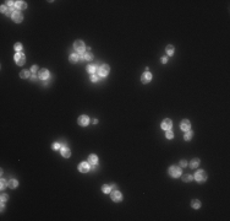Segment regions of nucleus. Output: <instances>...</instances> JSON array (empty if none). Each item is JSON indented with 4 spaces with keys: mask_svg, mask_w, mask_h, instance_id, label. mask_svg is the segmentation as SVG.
<instances>
[{
    "mask_svg": "<svg viewBox=\"0 0 230 221\" xmlns=\"http://www.w3.org/2000/svg\"><path fill=\"white\" fill-rule=\"evenodd\" d=\"M82 57H83V59H84L86 62H88V60H92V59H93V54L91 53V52H86V53H83Z\"/></svg>",
    "mask_w": 230,
    "mask_h": 221,
    "instance_id": "obj_20",
    "label": "nucleus"
},
{
    "mask_svg": "<svg viewBox=\"0 0 230 221\" xmlns=\"http://www.w3.org/2000/svg\"><path fill=\"white\" fill-rule=\"evenodd\" d=\"M151 80H152V74L151 73H145L142 75V77H141V81L143 84H148Z\"/></svg>",
    "mask_w": 230,
    "mask_h": 221,
    "instance_id": "obj_14",
    "label": "nucleus"
},
{
    "mask_svg": "<svg viewBox=\"0 0 230 221\" xmlns=\"http://www.w3.org/2000/svg\"><path fill=\"white\" fill-rule=\"evenodd\" d=\"M78 170H80V172H82V173H86V172H88L91 168H89V163L88 162H81L80 165H78Z\"/></svg>",
    "mask_w": 230,
    "mask_h": 221,
    "instance_id": "obj_10",
    "label": "nucleus"
},
{
    "mask_svg": "<svg viewBox=\"0 0 230 221\" xmlns=\"http://www.w3.org/2000/svg\"><path fill=\"white\" fill-rule=\"evenodd\" d=\"M166 62H168V59H166V58H162V63H163V64H165Z\"/></svg>",
    "mask_w": 230,
    "mask_h": 221,
    "instance_id": "obj_37",
    "label": "nucleus"
},
{
    "mask_svg": "<svg viewBox=\"0 0 230 221\" xmlns=\"http://www.w3.org/2000/svg\"><path fill=\"white\" fill-rule=\"evenodd\" d=\"M38 76H39V79H42V80H47V79L49 77V71H48L47 69H40V70L38 71Z\"/></svg>",
    "mask_w": 230,
    "mask_h": 221,
    "instance_id": "obj_11",
    "label": "nucleus"
},
{
    "mask_svg": "<svg viewBox=\"0 0 230 221\" xmlns=\"http://www.w3.org/2000/svg\"><path fill=\"white\" fill-rule=\"evenodd\" d=\"M180 128H181V130H184V131H187V130H190V128H191V124H190V122L187 119H184L180 123Z\"/></svg>",
    "mask_w": 230,
    "mask_h": 221,
    "instance_id": "obj_12",
    "label": "nucleus"
},
{
    "mask_svg": "<svg viewBox=\"0 0 230 221\" xmlns=\"http://www.w3.org/2000/svg\"><path fill=\"white\" fill-rule=\"evenodd\" d=\"M191 138H192V131H189V130H187V131L185 133L184 139H185V140H190Z\"/></svg>",
    "mask_w": 230,
    "mask_h": 221,
    "instance_id": "obj_27",
    "label": "nucleus"
},
{
    "mask_svg": "<svg viewBox=\"0 0 230 221\" xmlns=\"http://www.w3.org/2000/svg\"><path fill=\"white\" fill-rule=\"evenodd\" d=\"M165 136H166V139H173L174 138V134H173V131H171V130H166Z\"/></svg>",
    "mask_w": 230,
    "mask_h": 221,
    "instance_id": "obj_28",
    "label": "nucleus"
},
{
    "mask_svg": "<svg viewBox=\"0 0 230 221\" xmlns=\"http://www.w3.org/2000/svg\"><path fill=\"white\" fill-rule=\"evenodd\" d=\"M37 71H38V66H37V65H33V66L31 68V73H32V74H36Z\"/></svg>",
    "mask_w": 230,
    "mask_h": 221,
    "instance_id": "obj_33",
    "label": "nucleus"
},
{
    "mask_svg": "<svg viewBox=\"0 0 230 221\" xmlns=\"http://www.w3.org/2000/svg\"><path fill=\"white\" fill-rule=\"evenodd\" d=\"M74 48H75V50L77 53H80V54L84 53V43H83L82 41H80V39H77L74 43Z\"/></svg>",
    "mask_w": 230,
    "mask_h": 221,
    "instance_id": "obj_3",
    "label": "nucleus"
},
{
    "mask_svg": "<svg viewBox=\"0 0 230 221\" xmlns=\"http://www.w3.org/2000/svg\"><path fill=\"white\" fill-rule=\"evenodd\" d=\"M8 185H9L11 189H14V188H16V187L19 185V182H17L16 179H10L9 182H8Z\"/></svg>",
    "mask_w": 230,
    "mask_h": 221,
    "instance_id": "obj_18",
    "label": "nucleus"
},
{
    "mask_svg": "<svg viewBox=\"0 0 230 221\" xmlns=\"http://www.w3.org/2000/svg\"><path fill=\"white\" fill-rule=\"evenodd\" d=\"M198 165H200V160L198 158H193V160H191V162H190V166L192 168H196Z\"/></svg>",
    "mask_w": 230,
    "mask_h": 221,
    "instance_id": "obj_23",
    "label": "nucleus"
},
{
    "mask_svg": "<svg viewBox=\"0 0 230 221\" xmlns=\"http://www.w3.org/2000/svg\"><path fill=\"white\" fill-rule=\"evenodd\" d=\"M29 75H31V71H28V70H22V71L20 73V77H21V79H28Z\"/></svg>",
    "mask_w": 230,
    "mask_h": 221,
    "instance_id": "obj_21",
    "label": "nucleus"
},
{
    "mask_svg": "<svg viewBox=\"0 0 230 221\" xmlns=\"http://www.w3.org/2000/svg\"><path fill=\"white\" fill-rule=\"evenodd\" d=\"M169 175L171 176V177H179V176L181 175V170H180V167H177V166H171L170 168H169Z\"/></svg>",
    "mask_w": 230,
    "mask_h": 221,
    "instance_id": "obj_5",
    "label": "nucleus"
},
{
    "mask_svg": "<svg viewBox=\"0 0 230 221\" xmlns=\"http://www.w3.org/2000/svg\"><path fill=\"white\" fill-rule=\"evenodd\" d=\"M191 206H192L193 209H200L201 208V202L197 200V199H193L192 202H191Z\"/></svg>",
    "mask_w": 230,
    "mask_h": 221,
    "instance_id": "obj_19",
    "label": "nucleus"
},
{
    "mask_svg": "<svg viewBox=\"0 0 230 221\" xmlns=\"http://www.w3.org/2000/svg\"><path fill=\"white\" fill-rule=\"evenodd\" d=\"M77 123H78L80 125H82V127H86V125H88V123H89V118H88L87 116H80L78 119H77Z\"/></svg>",
    "mask_w": 230,
    "mask_h": 221,
    "instance_id": "obj_7",
    "label": "nucleus"
},
{
    "mask_svg": "<svg viewBox=\"0 0 230 221\" xmlns=\"http://www.w3.org/2000/svg\"><path fill=\"white\" fill-rule=\"evenodd\" d=\"M110 190H111V188H110V185H108V184H104L102 187V192L103 193H110Z\"/></svg>",
    "mask_w": 230,
    "mask_h": 221,
    "instance_id": "obj_25",
    "label": "nucleus"
},
{
    "mask_svg": "<svg viewBox=\"0 0 230 221\" xmlns=\"http://www.w3.org/2000/svg\"><path fill=\"white\" fill-rule=\"evenodd\" d=\"M186 165H187V162H186L185 160H181V161H180V166H181V167H185Z\"/></svg>",
    "mask_w": 230,
    "mask_h": 221,
    "instance_id": "obj_36",
    "label": "nucleus"
},
{
    "mask_svg": "<svg viewBox=\"0 0 230 221\" xmlns=\"http://www.w3.org/2000/svg\"><path fill=\"white\" fill-rule=\"evenodd\" d=\"M182 179H184V182H191V181L193 179V177L191 175H184Z\"/></svg>",
    "mask_w": 230,
    "mask_h": 221,
    "instance_id": "obj_26",
    "label": "nucleus"
},
{
    "mask_svg": "<svg viewBox=\"0 0 230 221\" xmlns=\"http://www.w3.org/2000/svg\"><path fill=\"white\" fill-rule=\"evenodd\" d=\"M69 60L71 62V63H77L78 62V55L76 54V53H74V54H70V57H69Z\"/></svg>",
    "mask_w": 230,
    "mask_h": 221,
    "instance_id": "obj_22",
    "label": "nucleus"
},
{
    "mask_svg": "<svg viewBox=\"0 0 230 221\" xmlns=\"http://www.w3.org/2000/svg\"><path fill=\"white\" fill-rule=\"evenodd\" d=\"M110 71V66L108 64H103L99 66V69H98V74H99V76H103V77H105L108 74Z\"/></svg>",
    "mask_w": 230,
    "mask_h": 221,
    "instance_id": "obj_2",
    "label": "nucleus"
},
{
    "mask_svg": "<svg viewBox=\"0 0 230 221\" xmlns=\"http://www.w3.org/2000/svg\"><path fill=\"white\" fill-rule=\"evenodd\" d=\"M52 147H53V150H59V149H60V144H58V143H54Z\"/></svg>",
    "mask_w": 230,
    "mask_h": 221,
    "instance_id": "obj_35",
    "label": "nucleus"
},
{
    "mask_svg": "<svg viewBox=\"0 0 230 221\" xmlns=\"http://www.w3.org/2000/svg\"><path fill=\"white\" fill-rule=\"evenodd\" d=\"M173 127V122L170 119H164L162 122V129L163 130H170Z\"/></svg>",
    "mask_w": 230,
    "mask_h": 221,
    "instance_id": "obj_9",
    "label": "nucleus"
},
{
    "mask_svg": "<svg viewBox=\"0 0 230 221\" xmlns=\"http://www.w3.org/2000/svg\"><path fill=\"white\" fill-rule=\"evenodd\" d=\"M12 20L15 21V22H17V23H20V22H22V20H23V16H22V14L21 12H19L17 10L16 11H14V14H12Z\"/></svg>",
    "mask_w": 230,
    "mask_h": 221,
    "instance_id": "obj_8",
    "label": "nucleus"
},
{
    "mask_svg": "<svg viewBox=\"0 0 230 221\" xmlns=\"http://www.w3.org/2000/svg\"><path fill=\"white\" fill-rule=\"evenodd\" d=\"M16 9L19 10H23L27 8V4L25 3V1H22V0H19V1H15V5H14Z\"/></svg>",
    "mask_w": 230,
    "mask_h": 221,
    "instance_id": "obj_13",
    "label": "nucleus"
},
{
    "mask_svg": "<svg viewBox=\"0 0 230 221\" xmlns=\"http://www.w3.org/2000/svg\"><path fill=\"white\" fill-rule=\"evenodd\" d=\"M165 50H166V53H168V55H173L174 54V47L173 46H170V44H169V46H166V48H165Z\"/></svg>",
    "mask_w": 230,
    "mask_h": 221,
    "instance_id": "obj_24",
    "label": "nucleus"
},
{
    "mask_svg": "<svg viewBox=\"0 0 230 221\" xmlns=\"http://www.w3.org/2000/svg\"><path fill=\"white\" fill-rule=\"evenodd\" d=\"M97 162H98V157L97 155H89L88 156V163H91V165H97Z\"/></svg>",
    "mask_w": 230,
    "mask_h": 221,
    "instance_id": "obj_16",
    "label": "nucleus"
},
{
    "mask_svg": "<svg viewBox=\"0 0 230 221\" xmlns=\"http://www.w3.org/2000/svg\"><path fill=\"white\" fill-rule=\"evenodd\" d=\"M195 179H196L197 182H200V183L206 182V179H207V173H206L203 170H198V171L195 173Z\"/></svg>",
    "mask_w": 230,
    "mask_h": 221,
    "instance_id": "obj_1",
    "label": "nucleus"
},
{
    "mask_svg": "<svg viewBox=\"0 0 230 221\" xmlns=\"http://www.w3.org/2000/svg\"><path fill=\"white\" fill-rule=\"evenodd\" d=\"M15 49H16V52L19 53L20 50L22 49V44H21V43H16V44H15Z\"/></svg>",
    "mask_w": 230,
    "mask_h": 221,
    "instance_id": "obj_30",
    "label": "nucleus"
},
{
    "mask_svg": "<svg viewBox=\"0 0 230 221\" xmlns=\"http://www.w3.org/2000/svg\"><path fill=\"white\" fill-rule=\"evenodd\" d=\"M98 70V68H97V64H89L88 66H87V71L91 74V75H93V74L96 73Z\"/></svg>",
    "mask_w": 230,
    "mask_h": 221,
    "instance_id": "obj_15",
    "label": "nucleus"
},
{
    "mask_svg": "<svg viewBox=\"0 0 230 221\" xmlns=\"http://www.w3.org/2000/svg\"><path fill=\"white\" fill-rule=\"evenodd\" d=\"M8 10H9V8H6V5H1V12L6 14V12H8Z\"/></svg>",
    "mask_w": 230,
    "mask_h": 221,
    "instance_id": "obj_34",
    "label": "nucleus"
},
{
    "mask_svg": "<svg viewBox=\"0 0 230 221\" xmlns=\"http://www.w3.org/2000/svg\"><path fill=\"white\" fill-rule=\"evenodd\" d=\"M91 81H92V82H97V81H98V76L94 75V74L91 75Z\"/></svg>",
    "mask_w": 230,
    "mask_h": 221,
    "instance_id": "obj_32",
    "label": "nucleus"
},
{
    "mask_svg": "<svg viewBox=\"0 0 230 221\" xmlns=\"http://www.w3.org/2000/svg\"><path fill=\"white\" fill-rule=\"evenodd\" d=\"M15 62H16V64L17 65H23L25 64V62H26V55L23 54V53H21V52H19V53H16L15 54Z\"/></svg>",
    "mask_w": 230,
    "mask_h": 221,
    "instance_id": "obj_4",
    "label": "nucleus"
},
{
    "mask_svg": "<svg viewBox=\"0 0 230 221\" xmlns=\"http://www.w3.org/2000/svg\"><path fill=\"white\" fill-rule=\"evenodd\" d=\"M61 155L66 158H69V157L71 156V151L67 149V147H61Z\"/></svg>",
    "mask_w": 230,
    "mask_h": 221,
    "instance_id": "obj_17",
    "label": "nucleus"
},
{
    "mask_svg": "<svg viewBox=\"0 0 230 221\" xmlns=\"http://www.w3.org/2000/svg\"><path fill=\"white\" fill-rule=\"evenodd\" d=\"M8 199H9V197H8L6 194H1V204H4L5 202H8Z\"/></svg>",
    "mask_w": 230,
    "mask_h": 221,
    "instance_id": "obj_29",
    "label": "nucleus"
},
{
    "mask_svg": "<svg viewBox=\"0 0 230 221\" xmlns=\"http://www.w3.org/2000/svg\"><path fill=\"white\" fill-rule=\"evenodd\" d=\"M111 200L113 202H121L122 200V194L118 192V190H114V192H111Z\"/></svg>",
    "mask_w": 230,
    "mask_h": 221,
    "instance_id": "obj_6",
    "label": "nucleus"
},
{
    "mask_svg": "<svg viewBox=\"0 0 230 221\" xmlns=\"http://www.w3.org/2000/svg\"><path fill=\"white\" fill-rule=\"evenodd\" d=\"M5 187H6V181H5V179H1V182H0V188H1V189H5Z\"/></svg>",
    "mask_w": 230,
    "mask_h": 221,
    "instance_id": "obj_31",
    "label": "nucleus"
}]
</instances>
